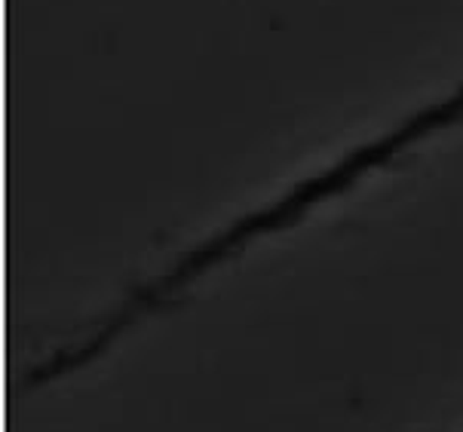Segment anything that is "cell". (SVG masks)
Returning a JSON list of instances; mask_svg holds the SVG:
<instances>
[{
  "instance_id": "1",
  "label": "cell",
  "mask_w": 463,
  "mask_h": 432,
  "mask_svg": "<svg viewBox=\"0 0 463 432\" xmlns=\"http://www.w3.org/2000/svg\"><path fill=\"white\" fill-rule=\"evenodd\" d=\"M458 120H463V86L454 89V96H449L445 101H436V105L411 114L408 120H402L396 129H390L378 141H368V145L356 147V151H350L341 160H335L326 172H319V175H313L301 184H292L282 196L267 202V221L277 227V230H286V227L301 221L310 209H317L319 202L350 191L368 172L387 166L390 160H396L411 145H418V141Z\"/></svg>"
}]
</instances>
